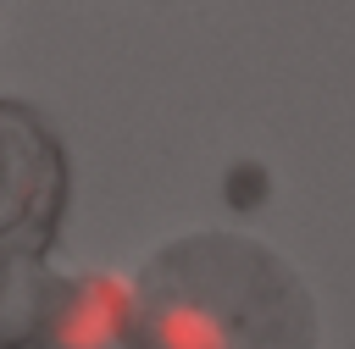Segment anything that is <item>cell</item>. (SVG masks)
<instances>
[{"label": "cell", "instance_id": "1", "mask_svg": "<svg viewBox=\"0 0 355 349\" xmlns=\"http://www.w3.org/2000/svg\"><path fill=\"white\" fill-rule=\"evenodd\" d=\"M139 349H316V310L283 255L244 233L166 244L139 288Z\"/></svg>", "mask_w": 355, "mask_h": 349}, {"label": "cell", "instance_id": "2", "mask_svg": "<svg viewBox=\"0 0 355 349\" xmlns=\"http://www.w3.org/2000/svg\"><path fill=\"white\" fill-rule=\"evenodd\" d=\"M61 199L67 166L50 127L22 105H0V349L33 343Z\"/></svg>", "mask_w": 355, "mask_h": 349}, {"label": "cell", "instance_id": "3", "mask_svg": "<svg viewBox=\"0 0 355 349\" xmlns=\"http://www.w3.org/2000/svg\"><path fill=\"white\" fill-rule=\"evenodd\" d=\"M133 310H139L133 288L111 271H78V277L50 271L28 349H139Z\"/></svg>", "mask_w": 355, "mask_h": 349}]
</instances>
